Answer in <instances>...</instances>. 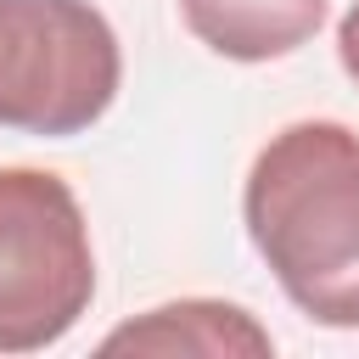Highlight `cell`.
I'll use <instances>...</instances> for the list:
<instances>
[{
	"label": "cell",
	"instance_id": "cell-4",
	"mask_svg": "<svg viewBox=\"0 0 359 359\" xmlns=\"http://www.w3.org/2000/svg\"><path fill=\"white\" fill-rule=\"evenodd\" d=\"M101 353H202V359H264L275 353V337L241 309L219 297H180L163 309H146L140 320L118 325Z\"/></svg>",
	"mask_w": 359,
	"mask_h": 359
},
{
	"label": "cell",
	"instance_id": "cell-6",
	"mask_svg": "<svg viewBox=\"0 0 359 359\" xmlns=\"http://www.w3.org/2000/svg\"><path fill=\"white\" fill-rule=\"evenodd\" d=\"M337 62H342V73L359 84V0L342 11V22H337Z\"/></svg>",
	"mask_w": 359,
	"mask_h": 359
},
{
	"label": "cell",
	"instance_id": "cell-1",
	"mask_svg": "<svg viewBox=\"0 0 359 359\" xmlns=\"http://www.w3.org/2000/svg\"><path fill=\"white\" fill-rule=\"evenodd\" d=\"M241 219L297 314L359 331V129L303 118L264 140Z\"/></svg>",
	"mask_w": 359,
	"mask_h": 359
},
{
	"label": "cell",
	"instance_id": "cell-2",
	"mask_svg": "<svg viewBox=\"0 0 359 359\" xmlns=\"http://www.w3.org/2000/svg\"><path fill=\"white\" fill-rule=\"evenodd\" d=\"M95 297V247L73 185L50 168H0V353L62 342Z\"/></svg>",
	"mask_w": 359,
	"mask_h": 359
},
{
	"label": "cell",
	"instance_id": "cell-3",
	"mask_svg": "<svg viewBox=\"0 0 359 359\" xmlns=\"http://www.w3.org/2000/svg\"><path fill=\"white\" fill-rule=\"evenodd\" d=\"M123 56L90 0H0V129L84 135L118 101Z\"/></svg>",
	"mask_w": 359,
	"mask_h": 359
},
{
	"label": "cell",
	"instance_id": "cell-5",
	"mask_svg": "<svg viewBox=\"0 0 359 359\" xmlns=\"http://www.w3.org/2000/svg\"><path fill=\"white\" fill-rule=\"evenodd\" d=\"M331 0H180L185 28L224 62H275L325 28Z\"/></svg>",
	"mask_w": 359,
	"mask_h": 359
}]
</instances>
